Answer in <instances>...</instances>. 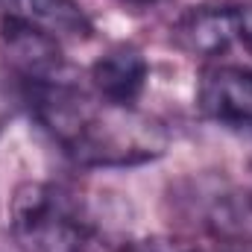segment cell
<instances>
[{
    "label": "cell",
    "instance_id": "6da1fadb",
    "mask_svg": "<svg viewBox=\"0 0 252 252\" xmlns=\"http://www.w3.org/2000/svg\"><path fill=\"white\" fill-rule=\"evenodd\" d=\"M27 103L32 118L64 153L85 167L138 164L158 156L153 124L109 103H94L62 79L27 82Z\"/></svg>",
    "mask_w": 252,
    "mask_h": 252
},
{
    "label": "cell",
    "instance_id": "7a4b0ae2",
    "mask_svg": "<svg viewBox=\"0 0 252 252\" xmlns=\"http://www.w3.org/2000/svg\"><path fill=\"white\" fill-rule=\"evenodd\" d=\"M9 229L21 252H82L88 220L67 190L47 182H24L12 193Z\"/></svg>",
    "mask_w": 252,
    "mask_h": 252
},
{
    "label": "cell",
    "instance_id": "3957f363",
    "mask_svg": "<svg viewBox=\"0 0 252 252\" xmlns=\"http://www.w3.org/2000/svg\"><path fill=\"white\" fill-rule=\"evenodd\" d=\"M0 44L9 62L18 67V73L27 82H53L64 70L62 38L27 18L3 12L0 15Z\"/></svg>",
    "mask_w": 252,
    "mask_h": 252
},
{
    "label": "cell",
    "instance_id": "277c9868",
    "mask_svg": "<svg viewBox=\"0 0 252 252\" xmlns=\"http://www.w3.org/2000/svg\"><path fill=\"white\" fill-rule=\"evenodd\" d=\"M196 103L205 118L252 129V67L214 64L199 79Z\"/></svg>",
    "mask_w": 252,
    "mask_h": 252
},
{
    "label": "cell",
    "instance_id": "5b68a950",
    "mask_svg": "<svg viewBox=\"0 0 252 252\" xmlns=\"http://www.w3.org/2000/svg\"><path fill=\"white\" fill-rule=\"evenodd\" d=\"M173 41L190 56H220L238 41V6L235 3H199L185 9L173 27Z\"/></svg>",
    "mask_w": 252,
    "mask_h": 252
},
{
    "label": "cell",
    "instance_id": "8992f818",
    "mask_svg": "<svg viewBox=\"0 0 252 252\" xmlns=\"http://www.w3.org/2000/svg\"><path fill=\"white\" fill-rule=\"evenodd\" d=\"M150 79V64L135 47H115L91 64V85L109 106L132 109Z\"/></svg>",
    "mask_w": 252,
    "mask_h": 252
},
{
    "label": "cell",
    "instance_id": "52a82bcc",
    "mask_svg": "<svg viewBox=\"0 0 252 252\" xmlns=\"http://www.w3.org/2000/svg\"><path fill=\"white\" fill-rule=\"evenodd\" d=\"M3 12L27 18L59 38H88L91 21L76 0H0Z\"/></svg>",
    "mask_w": 252,
    "mask_h": 252
},
{
    "label": "cell",
    "instance_id": "ba28073f",
    "mask_svg": "<svg viewBox=\"0 0 252 252\" xmlns=\"http://www.w3.org/2000/svg\"><path fill=\"white\" fill-rule=\"evenodd\" d=\"M129 252H199V250L190 247V244H185V241L156 235V238H144V241H138Z\"/></svg>",
    "mask_w": 252,
    "mask_h": 252
},
{
    "label": "cell",
    "instance_id": "9c48e42d",
    "mask_svg": "<svg viewBox=\"0 0 252 252\" xmlns=\"http://www.w3.org/2000/svg\"><path fill=\"white\" fill-rule=\"evenodd\" d=\"M238 38L252 50V3L238 6Z\"/></svg>",
    "mask_w": 252,
    "mask_h": 252
},
{
    "label": "cell",
    "instance_id": "30bf717a",
    "mask_svg": "<svg viewBox=\"0 0 252 252\" xmlns=\"http://www.w3.org/2000/svg\"><path fill=\"white\" fill-rule=\"evenodd\" d=\"M129 3H156V0H129Z\"/></svg>",
    "mask_w": 252,
    "mask_h": 252
}]
</instances>
